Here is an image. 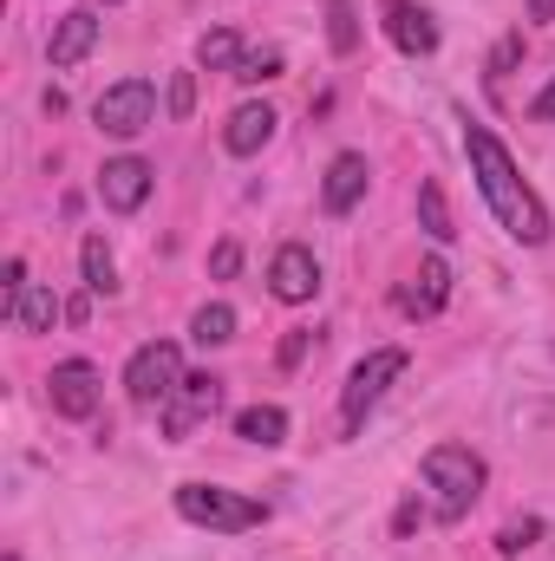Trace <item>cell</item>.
<instances>
[{
  "instance_id": "obj_1",
  "label": "cell",
  "mask_w": 555,
  "mask_h": 561,
  "mask_svg": "<svg viewBox=\"0 0 555 561\" xmlns=\"http://www.w3.org/2000/svg\"><path fill=\"white\" fill-rule=\"evenodd\" d=\"M464 150H471V170H477V190H484L490 216H497L523 249H543V242H550V209H543V196L523 183L517 157L497 144V131H490V125H464Z\"/></svg>"
},
{
  "instance_id": "obj_2",
  "label": "cell",
  "mask_w": 555,
  "mask_h": 561,
  "mask_svg": "<svg viewBox=\"0 0 555 561\" xmlns=\"http://www.w3.org/2000/svg\"><path fill=\"white\" fill-rule=\"evenodd\" d=\"M424 483H431V510L438 523H464L471 503L484 496V457L471 444H438L424 457Z\"/></svg>"
},
{
  "instance_id": "obj_3",
  "label": "cell",
  "mask_w": 555,
  "mask_h": 561,
  "mask_svg": "<svg viewBox=\"0 0 555 561\" xmlns=\"http://www.w3.org/2000/svg\"><path fill=\"white\" fill-rule=\"evenodd\" d=\"M177 516L196 523V529H216V536H242V529L269 523V510L256 496H236V490H216V483H183L177 490Z\"/></svg>"
},
{
  "instance_id": "obj_4",
  "label": "cell",
  "mask_w": 555,
  "mask_h": 561,
  "mask_svg": "<svg viewBox=\"0 0 555 561\" xmlns=\"http://www.w3.org/2000/svg\"><path fill=\"white\" fill-rule=\"evenodd\" d=\"M406 373V353L399 346H380V353H366L360 366H353V379H347V392H340V424H347V437L366 424V412L386 399V386Z\"/></svg>"
},
{
  "instance_id": "obj_5",
  "label": "cell",
  "mask_w": 555,
  "mask_h": 561,
  "mask_svg": "<svg viewBox=\"0 0 555 561\" xmlns=\"http://www.w3.org/2000/svg\"><path fill=\"white\" fill-rule=\"evenodd\" d=\"M177 386H183V359H177L170 340H150V346L132 353V366H125V392H132V405H163Z\"/></svg>"
},
{
  "instance_id": "obj_6",
  "label": "cell",
  "mask_w": 555,
  "mask_h": 561,
  "mask_svg": "<svg viewBox=\"0 0 555 561\" xmlns=\"http://www.w3.org/2000/svg\"><path fill=\"white\" fill-rule=\"evenodd\" d=\"M92 118H99V131H112V138H138L144 125L157 118V85H150V79H118V85L92 105Z\"/></svg>"
},
{
  "instance_id": "obj_7",
  "label": "cell",
  "mask_w": 555,
  "mask_h": 561,
  "mask_svg": "<svg viewBox=\"0 0 555 561\" xmlns=\"http://www.w3.org/2000/svg\"><path fill=\"white\" fill-rule=\"evenodd\" d=\"M216 405H223V379L216 373H183V386L163 399V437H190L196 424L216 419Z\"/></svg>"
},
{
  "instance_id": "obj_8",
  "label": "cell",
  "mask_w": 555,
  "mask_h": 561,
  "mask_svg": "<svg viewBox=\"0 0 555 561\" xmlns=\"http://www.w3.org/2000/svg\"><path fill=\"white\" fill-rule=\"evenodd\" d=\"M46 392H53V412H59V419H92V412H99V373H92L86 359L53 366Z\"/></svg>"
},
{
  "instance_id": "obj_9",
  "label": "cell",
  "mask_w": 555,
  "mask_h": 561,
  "mask_svg": "<svg viewBox=\"0 0 555 561\" xmlns=\"http://www.w3.org/2000/svg\"><path fill=\"white\" fill-rule=\"evenodd\" d=\"M269 287H275V300H287V307L314 300V294H320V262H314V249L287 242L275 262H269Z\"/></svg>"
},
{
  "instance_id": "obj_10",
  "label": "cell",
  "mask_w": 555,
  "mask_h": 561,
  "mask_svg": "<svg viewBox=\"0 0 555 561\" xmlns=\"http://www.w3.org/2000/svg\"><path fill=\"white\" fill-rule=\"evenodd\" d=\"M99 196H105V209H118V216L144 209V196H150V163H144V157H112V163L99 170Z\"/></svg>"
},
{
  "instance_id": "obj_11",
  "label": "cell",
  "mask_w": 555,
  "mask_h": 561,
  "mask_svg": "<svg viewBox=\"0 0 555 561\" xmlns=\"http://www.w3.org/2000/svg\"><path fill=\"white\" fill-rule=\"evenodd\" d=\"M92 46H99V20H92V7H72V13H59V26H53V39H46V59L66 72V66H79Z\"/></svg>"
},
{
  "instance_id": "obj_12",
  "label": "cell",
  "mask_w": 555,
  "mask_h": 561,
  "mask_svg": "<svg viewBox=\"0 0 555 561\" xmlns=\"http://www.w3.org/2000/svg\"><path fill=\"white\" fill-rule=\"evenodd\" d=\"M386 33H393V46L412 53V59L438 53V20H431L424 7H412V0H386Z\"/></svg>"
},
{
  "instance_id": "obj_13",
  "label": "cell",
  "mask_w": 555,
  "mask_h": 561,
  "mask_svg": "<svg viewBox=\"0 0 555 561\" xmlns=\"http://www.w3.org/2000/svg\"><path fill=\"white\" fill-rule=\"evenodd\" d=\"M360 196H366V157H360V150H340V157L327 163L320 203H327V216H347V209H353Z\"/></svg>"
},
{
  "instance_id": "obj_14",
  "label": "cell",
  "mask_w": 555,
  "mask_h": 561,
  "mask_svg": "<svg viewBox=\"0 0 555 561\" xmlns=\"http://www.w3.org/2000/svg\"><path fill=\"white\" fill-rule=\"evenodd\" d=\"M269 138H275V112H269V105H236L229 125H223V144H229L236 157H256Z\"/></svg>"
},
{
  "instance_id": "obj_15",
  "label": "cell",
  "mask_w": 555,
  "mask_h": 561,
  "mask_svg": "<svg viewBox=\"0 0 555 561\" xmlns=\"http://www.w3.org/2000/svg\"><path fill=\"white\" fill-rule=\"evenodd\" d=\"M444 300H451V268L431 255V262H418V275H412V287L399 294V307H406V313H438Z\"/></svg>"
},
{
  "instance_id": "obj_16",
  "label": "cell",
  "mask_w": 555,
  "mask_h": 561,
  "mask_svg": "<svg viewBox=\"0 0 555 561\" xmlns=\"http://www.w3.org/2000/svg\"><path fill=\"white\" fill-rule=\"evenodd\" d=\"M236 437L242 444H281L287 437V412L281 405H249V412H236Z\"/></svg>"
},
{
  "instance_id": "obj_17",
  "label": "cell",
  "mask_w": 555,
  "mask_h": 561,
  "mask_svg": "<svg viewBox=\"0 0 555 561\" xmlns=\"http://www.w3.org/2000/svg\"><path fill=\"white\" fill-rule=\"evenodd\" d=\"M79 262H86V287H92V294H118V262H112L105 236H86V242H79Z\"/></svg>"
},
{
  "instance_id": "obj_18",
  "label": "cell",
  "mask_w": 555,
  "mask_h": 561,
  "mask_svg": "<svg viewBox=\"0 0 555 561\" xmlns=\"http://www.w3.org/2000/svg\"><path fill=\"white\" fill-rule=\"evenodd\" d=\"M196 59H203L209 72H229V79H236V66H242V39H236V26L203 33V39H196Z\"/></svg>"
},
{
  "instance_id": "obj_19",
  "label": "cell",
  "mask_w": 555,
  "mask_h": 561,
  "mask_svg": "<svg viewBox=\"0 0 555 561\" xmlns=\"http://www.w3.org/2000/svg\"><path fill=\"white\" fill-rule=\"evenodd\" d=\"M418 222L431 242H451L457 222H451V203H444V183H418Z\"/></svg>"
},
{
  "instance_id": "obj_20",
  "label": "cell",
  "mask_w": 555,
  "mask_h": 561,
  "mask_svg": "<svg viewBox=\"0 0 555 561\" xmlns=\"http://www.w3.org/2000/svg\"><path fill=\"white\" fill-rule=\"evenodd\" d=\"M190 340H196V346H229V340H236V307H223V300L196 307V320H190Z\"/></svg>"
},
{
  "instance_id": "obj_21",
  "label": "cell",
  "mask_w": 555,
  "mask_h": 561,
  "mask_svg": "<svg viewBox=\"0 0 555 561\" xmlns=\"http://www.w3.org/2000/svg\"><path fill=\"white\" fill-rule=\"evenodd\" d=\"M59 313H66V307H59L46 287H26V294H20V307H13V320H20L26 333H53V320H59Z\"/></svg>"
},
{
  "instance_id": "obj_22",
  "label": "cell",
  "mask_w": 555,
  "mask_h": 561,
  "mask_svg": "<svg viewBox=\"0 0 555 561\" xmlns=\"http://www.w3.org/2000/svg\"><path fill=\"white\" fill-rule=\"evenodd\" d=\"M327 39H333L340 59L360 53V7H353V0H327Z\"/></svg>"
},
{
  "instance_id": "obj_23",
  "label": "cell",
  "mask_w": 555,
  "mask_h": 561,
  "mask_svg": "<svg viewBox=\"0 0 555 561\" xmlns=\"http://www.w3.org/2000/svg\"><path fill=\"white\" fill-rule=\"evenodd\" d=\"M236 79H242V85H262V79H281V46H262V53H242Z\"/></svg>"
},
{
  "instance_id": "obj_24",
  "label": "cell",
  "mask_w": 555,
  "mask_h": 561,
  "mask_svg": "<svg viewBox=\"0 0 555 561\" xmlns=\"http://www.w3.org/2000/svg\"><path fill=\"white\" fill-rule=\"evenodd\" d=\"M517 59H523V33H503V39H497V53H490V66H484V79H490V85H503V79L517 72Z\"/></svg>"
},
{
  "instance_id": "obj_25",
  "label": "cell",
  "mask_w": 555,
  "mask_h": 561,
  "mask_svg": "<svg viewBox=\"0 0 555 561\" xmlns=\"http://www.w3.org/2000/svg\"><path fill=\"white\" fill-rule=\"evenodd\" d=\"M536 542H543V523H536V516H530V523H510V529L497 536L503 556H523V549H536Z\"/></svg>"
},
{
  "instance_id": "obj_26",
  "label": "cell",
  "mask_w": 555,
  "mask_h": 561,
  "mask_svg": "<svg viewBox=\"0 0 555 561\" xmlns=\"http://www.w3.org/2000/svg\"><path fill=\"white\" fill-rule=\"evenodd\" d=\"M190 112H196V79L177 72V79H170V118H190Z\"/></svg>"
},
{
  "instance_id": "obj_27",
  "label": "cell",
  "mask_w": 555,
  "mask_h": 561,
  "mask_svg": "<svg viewBox=\"0 0 555 561\" xmlns=\"http://www.w3.org/2000/svg\"><path fill=\"white\" fill-rule=\"evenodd\" d=\"M236 268H242V249H236V242H216V255H209V275L229 280Z\"/></svg>"
},
{
  "instance_id": "obj_28",
  "label": "cell",
  "mask_w": 555,
  "mask_h": 561,
  "mask_svg": "<svg viewBox=\"0 0 555 561\" xmlns=\"http://www.w3.org/2000/svg\"><path fill=\"white\" fill-rule=\"evenodd\" d=\"M301 359H307V333H287V340H281V366H287V373H294V366H301Z\"/></svg>"
},
{
  "instance_id": "obj_29",
  "label": "cell",
  "mask_w": 555,
  "mask_h": 561,
  "mask_svg": "<svg viewBox=\"0 0 555 561\" xmlns=\"http://www.w3.org/2000/svg\"><path fill=\"white\" fill-rule=\"evenodd\" d=\"M536 118H543V125H555V79L543 85V99H536Z\"/></svg>"
},
{
  "instance_id": "obj_30",
  "label": "cell",
  "mask_w": 555,
  "mask_h": 561,
  "mask_svg": "<svg viewBox=\"0 0 555 561\" xmlns=\"http://www.w3.org/2000/svg\"><path fill=\"white\" fill-rule=\"evenodd\" d=\"M530 20H555V0H530Z\"/></svg>"
},
{
  "instance_id": "obj_31",
  "label": "cell",
  "mask_w": 555,
  "mask_h": 561,
  "mask_svg": "<svg viewBox=\"0 0 555 561\" xmlns=\"http://www.w3.org/2000/svg\"><path fill=\"white\" fill-rule=\"evenodd\" d=\"M92 7H118V0H92Z\"/></svg>"
},
{
  "instance_id": "obj_32",
  "label": "cell",
  "mask_w": 555,
  "mask_h": 561,
  "mask_svg": "<svg viewBox=\"0 0 555 561\" xmlns=\"http://www.w3.org/2000/svg\"><path fill=\"white\" fill-rule=\"evenodd\" d=\"M7 561H20V556H7Z\"/></svg>"
}]
</instances>
